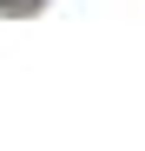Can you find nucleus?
<instances>
[{"label": "nucleus", "mask_w": 145, "mask_h": 151, "mask_svg": "<svg viewBox=\"0 0 145 151\" xmlns=\"http://www.w3.org/2000/svg\"><path fill=\"white\" fill-rule=\"evenodd\" d=\"M0 7H7V0H0Z\"/></svg>", "instance_id": "obj_1"}]
</instances>
